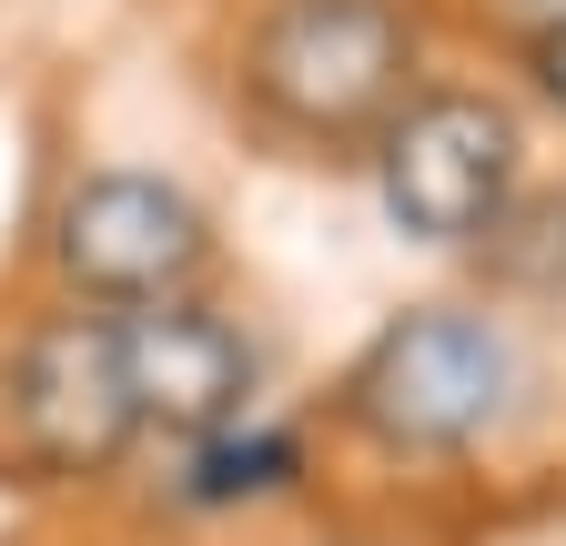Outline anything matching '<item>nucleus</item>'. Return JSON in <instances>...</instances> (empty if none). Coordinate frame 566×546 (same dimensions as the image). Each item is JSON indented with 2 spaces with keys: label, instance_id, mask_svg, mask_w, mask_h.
Returning a JSON list of instances; mask_svg holds the SVG:
<instances>
[{
  "label": "nucleus",
  "instance_id": "6e6552de",
  "mask_svg": "<svg viewBox=\"0 0 566 546\" xmlns=\"http://www.w3.org/2000/svg\"><path fill=\"white\" fill-rule=\"evenodd\" d=\"M526 61H536V92L566 112V21L556 31H526Z\"/></svg>",
  "mask_w": 566,
  "mask_h": 546
},
{
  "label": "nucleus",
  "instance_id": "7ed1b4c3",
  "mask_svg": "<svg viewBox=\"0 0 566 546\" xmlns=\"http://www.w3.org/2000/svg\"><path fill=\"white\" fill-rule=\"evenodd\" d=\"M516 112L485 92H424L385 122V213L415 243H475L516 192Z\"/></svg>",
  "mask_w": 566,
  "mask_h": 546
},
{
  "label": "nucleus",
  "instance_id": "1a4fd4ad",
  "mask_svg": "<svg viewBox=\"0 0 566 546\" xmlns=\"http://www.w3.org/2000/svg\"><path fill=\"white\" fill-rule=\"evenodd\" d=\"M495 11L526 21V31H556V21H566V0H495Z\"/></svg>",
  "mask_w": 566,
  "mask_h": 546
},
{
  "label": "nucleus",
  "instance_id": "39448f33",
  "mask_svg": "<svg viewBox=\"0 0 566 546\" xmlns=\"http://www.w3.org/2000/svg\"><path fill=\"white\" fill-rule=\"evenodd\" d=\"M61 263L82 294L153 304L202 273V213H192V192H172L153 172H92L61 202Z\"/></svg>",
  "mask_w": 566,
  "mask_h": 546
},
{
  "label": "nucleus",
  "instance_id": "20e7f679",
  "mask_svg": "<svg viewBox=\"0 0 566 546\" xmlns=\"http://www.w3.org/2000/svg\"><path fill=\"white\" fill-rule=\"evenodd\" d=\"M11 416H21V445L51 465V475H92L132 445L142 405H132V365H122V324L102 314H51L21 365H11Z\"/></svg>",
  "mask_w": 566,
  "mask_h": 546
},
{
  "label": "nucleus",
  "instance_id": "f03ea898",
  "mask_svg": "<svg viewBox=\"0 0 566 546\" xmlns=\"http://www.w3.org/2000/svg\"><path fill=\"white\" fill-rule=\"evenodd\" d=\"M506 334L475 324V314H395L365 365L344 375V405L375 445H405V455H446L465 435L495 426L506 405Z\"/></svg>",
  "mask_w": 566,
  "mask_h": 546
},
{
  "label": "nucleus",
  "instance_id": "423d86ee",
  "mask_svg": "<svg viewBox=\"0 0 566 546\" xmlns=\"http://www.w3.org/2000/svg\"><path fill=\"white\" fill-rule=\"evenodd\" d=\"M122 365H132L142 426H163V435H223L243 416V395H253L243 334L223 314H202V304H172V294H153L122 324Z\"/></svg>",
  "mask_w": 566,
  "mask_h": 546
},
{
  "label": "nucleus",
  "instance_id": "0eeeda50",
  "mask_svg": "<svg viewBox=\"0 0 566 546\" xmlns=\"http://www.w3.org/2000/svg\"><path fill=\"white\" fill-rule=\"evenodd\" d=\"M283 475H294V445H283V435H243V445H212V435H202L192 496L223 506V496H263V486H283Z\"/></svg>",
  "mask_w": 566,
  "mask_h": 546
},
{
  "label": "nucleus",
  "instance_id": "f257e3e1",
  "mask_svg": "<svg viewBox=\"0 0 566 546\" xmlns=\"http://www.w3.org/2000/svg\"><path fill=\"white\" fill-rule=\"evenodd\" d=\"M415 31L395 0H273L253 31V92L314 132V143H344V132L385 122V102L405 92Z\"/></svg>",
  "mask_w": 566,
  "mask_h": 546
}]
</instances>
